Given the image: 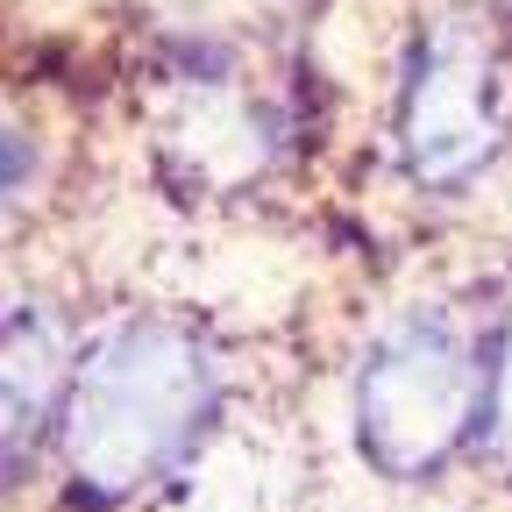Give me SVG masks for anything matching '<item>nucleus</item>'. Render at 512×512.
I'll list each match as a JSON object with an SVG mask.
<instances>
[{
    "label": "nucleus",
    "mask_w": 512,
    "mask_h": 512,
    "mask_svg": "<svg viewBox=\"0 0 512 512\" xmlns=\"http://www.w3.org/2000/svg\"><path fill=\"white\" fill-rule=\"evenodd\" d=\"M235 399V349L200 306L114 299L86 313L57 477L79 512H128L185 484Z\"/></svg>",
    "instance_id": "f03ea898"
},
{
    "label": "nucleus",
    "mask_w": 512,
    "mask_h": 512,
    "mask_svg": "<svg viewBox=\"0 0 512 512\" xmlns=\"http://www.w3.org/2000/svg\"><path fill=\"white\" fill-rule=\"evenodd\" d=\"M384 143L427 207H463L512 157V29L484 0H441L420 15L399 79Z\"/></svg>",
    "instance_id": "20e7f679"
},
{
    "label": "nucleus",
    "mask_w": 512,
    "mask_h": 512,
    "mask_svg": "<svg viewBox=\"0 0 512 512\" xmlns=\"http://www.w3.org/2000/svg\"><path fill=\"white\" fill-rule=\"evenodd\" d=\"M128 100L150 178L192 214L264 207L313 143L306 64L264 0H178L157 15Z\"/></svg>",
    "instance_id": "f257e3e1"
},
{
    "label": "nucleus",
    "mask_w": 512,
    "mask_h": 512,
    "mask_svg": "<svg viewBox=\"0 0 512 512\" xmlns=\"http://www.w3.org/2000/svg\"><path fill=\"white\" fill-rule=\"evenodd\" d=\"M79 342L86 313H72L57 292H22L0 306V498L22 491L43 456H57Z\"/></svg>",
    "instance_id": "39448f33"
},
{
    "label": "nucleus",
    "mask_w": 512,
    "mask_h": 512,
    "mask_svg": "<svg viewBox=\"0 0 512 512\" xmlns=\"http://www.w3.org/2000/svg\"><path fill=\"white\" fill-rule=\"evenodd\" d=\"M57 178V150H50V128L0 93V214H36L43 192Z\"/></svg>",
    "instance_id": "0eeeda50"
},
{
    "label": "nucleus",
    "mask_w": 512,
    "mask_h": 512,
    "mask_svg": "<svg viewBox=\"0 0 512 512\" xmlns=\"http://www.w3.org/2000/svg\"><path fill=\"white\" fill-rule=\"evenodd\" d=\"M470 470L512 491V264H491V342H484V406Z\"/></svg>",
    "instance_id": "423d86ee"
},
{
    "label": "nucleus",
    "mask_w": 512,
    "mask_h": 512,
    "mask_svg": "<svg viewBox=\"0 0 512 512\" xmlns=\"http://www.w3.org/2000/svg\"><path fill=\"white\" fill-rule=\"evenodd\" d=\"M491 342V271L427 278L399 292L349 363V434L370 477L399 491H434L477 448Z\"/></svg>",
    "instance_id": "7ed1b4c3"
}]
</instances>
